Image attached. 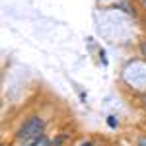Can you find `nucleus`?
Wrapping results in <instances>:
<instances>
[{"mask_svg":"<svg viewBox=\"0 0 146 146\" xmlns=\"http://www.w3.org/2000/svg\"><path fill=\"white\" fill-rule=\"evenodd\" d=\"M41 135H45V121H43V117L33 115L20 127V131L16 133V140L22 142V144H29Z\"/></svg>","mask_w":146,"mask_h":146,"instance_id":"obj_1","label":"nucleus"},{"mask_svg":"<svg viewBox=\"0 0 146 146\" xmlns=\"http://www.w3.org/2000/svg\"><path fill=\"white\" fill-rule=\"evenodd\" d=\"M49 144H51L49 136H47V135H41L39 138H35L33 142H29V144H23V146H49Z\"/></svg>","mask_w":146,"mask_h":146,"instance_id":"obj_2","label":"nucleus"},{"mask_svg":"<svg viewBox=\"0 0 146 146\" xmlns=\"http://www.w3.org/2000/svg\"><path fill=\"white\" fill-rule=\"evenodd\" d=\"M136 146H146V135H140L136 140Z\"/></svg>","mask_w":146,"mask_h":146,"instance_id":"obj_3","label":"nucleus"},{"mask_svg":"<svg viewBox=\"0 0 146 146\" xmlns=\"http://www.w3.org/2000/svg\"><path fill=\"white\" fill-rule=\"evenodd\" d=\"M140 51H142V56H146V39L140 43Z\"/></svg>","mask_w":146,"mask_h":146,"instance_id":"obj_4","label":"nucleus"},{"mask_svg":"<svg viewBox=\"0 0 146 146\" xmlns=\"http://www.w3.org/2000/svg\"><path fill=\"white\" fill-rule=\"evenodd\" d=\"M107 123H109V127H117V123H115V117H109V121H107Z\"/></svg>","mask_w":146,"mask_h":146,"instance_id":"obj_5","label":"nucleus"},{"mask_svg":"<svg viewBox=\"0 0 146 146\" xmlns=\"http://www.w3.org/2000/svg\"><path fill=\"white\" fill-rule=\"evenodd\" d=\"M80 146H96V142H92V140H86V142H82Z\"/></svg>","mask_w":146,"mask_h":146,"instance_id":"obj_6","label":"nucleus"},{"mask_svg":"<svg viewBox=\"0 0 146 146\" xmlns=\"http://www.w3.org/2000/svg\"><path fill=\"white\" fill-rule=\"evenodd\" d=\"M140 4H142V8L146 10V0H140Z\"/></svg>","mask_w":146,"mask_h":146,"instance_id":"obj_7","label":"nucleus"},{"mask_svg":"<svg viewBox=\"0 0 146 146\" xmlns=\"http://www.w3.org/2000/svg\"><path fill=\"white\" fill-rule=\"evenodd\" d=\"M144 105H146V96H144Z\"/></svg>","mask_w":146,"mask_h":146,"instance_id":"obj_8","label":"nucleus"}]
</instances>
